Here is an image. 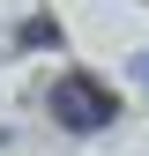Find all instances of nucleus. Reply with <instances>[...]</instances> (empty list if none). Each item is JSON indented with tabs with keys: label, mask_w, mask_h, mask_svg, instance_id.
<instances>
[{
	"label": "nucleus",
	"mask_w": 149,
	"mask_h": 156,
	"mask_svg": "<svg viewBox=\"0 0 149 156\" xmlns=\"http://www.w3.org/2000/svg\"><path fill=\"white\" fill-rule=\"evenodd\" d=\"M52 119H60L67 134H97L119 119V97H112L104 82H89V74H67L60 89H52Z\"/></svg>",
	"instance_id": "nucleus-1"
}]
</instances>
